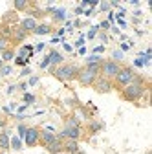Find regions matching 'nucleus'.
Instances as JSON below:
<instances>
[{
  "instance_id": "nucleus-8",
  "label": "nucleus",
  "mask_w": 152,
  "mask_h": 154,
  "mask_svg": "<svg viewBox=\"0 0 152 154\" xmlns=\"http://www.w3.org/2000/svg\"><path fill=\"white\" fill-rule=\"evenodd\" d=\"M59 140L68 138V140H79L81 138V127H64V130L57 136Z\"/></svg>"
},
{
  "instance_id": "nucleus-28",
  "label": "nucleus",
  "mask_w": 152,
  "mask_h": 154,
  "mask_svg": "<svg viewBox=\"0 0 152 154\" xmlns=\"http://www.w3.org/2000/svg\"><path fill=\"white\" fill-rule=\"evenodd\" d=\"M48 64H50V59H48V57H46V59L42 61V64H41V68H48Z\"/></svg>"
},
{
  "instance_id": "nucleus-31",
  "label": "nucleus",
  "mask_w": 152,
  "mask_h": 154,
  "mask_svg": "<svg viewBox=\"0 0 152 154\" xmlns=\"http://www.w3.org/2000/svg\"><path fill=\"white\" fill-rule=\"evenodd\" d=\"M108 6H110L108 2H103V4H101V9H103V11H106V9H108Z\"/></svg>"
},
{
  "instance_id": "nucleus-16",
  "label": "nucleus",
  "mask_w": 152,
  "mask_h": 154,
  "mask_svg": "<svg viewBox=\"0 0 152 154\" xmlns=\"http://www.w3.org/2000/svg\"><path fill=\"white\" fill-rule=\"evenodd\" d=\"M0 149L9 150V136L8 134H0Z\"/></svg>"
},
{
  "instance_id": "nucleus-20",
  "label": "nucleus",
  "mask_w": 152,
  "mask_h": 154,
  "mask_svg": "<svg viewBox=\"0 0 152 154\" xmlns=\"http://www.w3.org/2000/svg\"><path fill=\"white\" fill-rule=\"evenodd\" d=\"M103 128V123H99V121H92L90 125H88V130L90 132H97V130H101Z\"/></svg>"
},
{
  "instance_id": "nucleus-15",
  "label": "nucleus",
  "mask_w": 152,
  "mask_h": 154,
  "mask_svg": "<svg viewBox=\"0 0 152 154\" xmlns=\"http://www.w3.org/2000/svg\"><path fill=\"white\" fill-rule=\"evenodd\" d=\"M50 31H51V26H50V24H39L33 33H35V35H48Z\"/></svg>"
},
{
  "instance_id": "nucleus-19",
  "label": "nucleus",
  "mask_w": 152,
  "mask_h": 154,
  "mask_svg": "<svg viewBox=\"0 0 152 154\" xmlns=\"http://www.w3.org/2000/svg\"><path fill=\"white\" fill-rule=\"evenodd\" d=\"M20 147H22L20 138H13V140H9V149H13V150H20Z\"/></svg>"
},
{
  "instance_id": "nucleus-5",
  "label": "nucleus",
  "mask_w": 152,
  "mask_h": 154,
  "mask_svg": "<svg viewBox=\"0 0 152 154\" xmlns=\"http://www.w3.org/2000/svg\"><path fill=\"white\" fill-rule=\"evenodd\" d=\"M119 70H121V66H119V63H116V61H103L101 66H99V73H103V77H106V79L116 77Z\"/></svg>"
},
{
  "instance_id": "nucleus-1",
  "label": "nucleus",
  "mask_w": 152,
  "mask_h": 154,
  "mask_svg": "<svg viewBox=\"0 0 152 154\" xmlns=\"http://www.w3.org/2000/svg\"><path fill=\"white\" fill-rule=\"evenodd\" d=\"M99 77V64L97 63H88V66L81 68L77 73V79L83 86H90L96 83V79Z\"/></svg>"
},
{
  "instance_id": "nucleus-14",
  "label": "nucleus",
  "mask_w": 152,
  "mask_h": 154,
  "mask_svg": "<svg viewBox=\"0 0 152 154\" xmlns=\"http://www.w3.org/2000/svg\"><path fill=\"white\" fill-rule=\"evenodd\" d=\"M50 64H61L62 63V55L59 51H50Z\"/></svg>"
},
{
  "instance_id": "nucleus-9",
  "label": "nucleus",
  "mask_w": 152,
  "mask_h": 154,
  "mask_svg": "<svg viewBox=\"0 0 152 154\" xmlns=\"http://www.w3.org/2000/svg\"><path fill=\"white\" fill-rule=\"evenodd\" d=\"M37 26H39V22H37V18H33V17H28L24 20H20V29L26 31V33H33L37 29Z\"/></svg>"
},
{
  "instance_id": "nucleus-17",
  "label": "nucleus",
  "mask_w": 152,
  "mask_h": 154,
  "mask_svg": "<svg viewBox=\"0 0 152 154\" xmlns=\"http://www.w3.org/2000/svg\"><path fill=\"white\" fill-rule=\"evenodd\" d=\"M24 38H26V31H22V29H15L13 31V41L15 42H20Z\"/></svg>"
},
{
  "instance_id": "nucleus-18",
  "label": "nucleus",
  "mask_w": 152,
  "mask_h": 154,
  "mask_svg": "<svg viewBox=\"0 0 152 154\" xmlns=\"http://www.w3.org/2000/svg\"><path fill=\"white\" fill-rule=\"evenodd\" d=\"M0 59H2L4 63H8V61H11V59H15V51L8 48L6 51H2V57H0Z\"/></svg>"
},
{
  "instance_id": "nucleus-11",
  "label": "nucleus",
  "mask_w": 152,
  "mask_h": 154,
  "mask_svg": "<svg viewBox=\"0 0 152 154\" xmlns=\"http://www.w3.org/2000/svg\"><path fill=\"white\" fill-rule=\"evenodd\" d=\"M62 150H66L70 154H79V143H77V140H68L66 143H62Z\"/></svg>"
},
{
  "instance_id": "nucleus-6",
  "label": "nucleus",
  "mask_w": 152,
  "mask_h": 154,
  "mask_svg": "<svg viewBox=\"0 0 152 154\" xmlns=\"http://www.w3.org/2000/svg\"><path fill=\"white\" fill-rule=\"evenodd\" d=\"M39 136H41V130L37 128V127L26 128V134H24L26 145H28V147H35V145H39Z\"/></svg>"
},
{
  "instance_id": "nucleus-27",
  "label": "nucleus",
  "mask_w": 152,
  "mask_h": 154,
  "mask_svg": "<svg viewBox=\"0 0 152 154\" xmlns=\"http://www.w3.org/2000/svg\"><path fill=\"white\" fill-rule=\"evenodd\" d=\"M9 72H11V68H9V66H8V68H2V70H0V75H8Z\"/></svg>"
},
{
  "instance_id": "nucleus-26",
  "label": "nucleus",
  "mask_w": 152,
  "mask_h": 154,
  "mask_svg": "<svg viewBox=\"0 0 152 154\" xmlns=\"http://www.w3.org/2000/svg\"><path fill=\"white\" fill-rule=\"evenodd\" d=\"M62 17H64V11H62V9L55 11V18H62Z\"/></svg>"
},
{
  "instance_id": "nucleus-25",
  "label": "nucleus",
  "mask_w": 152,
  "mask_h": 154,
  "mask_svg": "<svg viewBox=\"0 0 152 154\" xmlns=\"http://www.w3.org/2000/svg\"><path fill=\"white\" fill-rule=\"evenodd\" d=\"M24 99H26V103H33V101H35V97H33L31 94H26V95H24Z\"/></svg>"
},
{
  "instance_id": "nucleus-30",
  "label": "nucleus",
  "mask_w": 152,
  "mask_h": 154,
  "mask_svg": "<svg viewBox=\"0 0 152 154\" xmlns=\"http://www.w3.org/2000/svg\"><path fill=\"white\" fill-rule=\"evenodd\" d=\"M37 81H39V77H31V79H29V85H37Z\"/></svg>"
},
{
  "instance_id": "nucleus-32",
  "label": "nucleus",
  "mask_w": 152,
  "mask_h": 154,
  "mask_svg": "<svg viewBox=\"0 0 152 154\" xmlns=\"http://www.w3.org/2000/svg\"><path fill=\"white\" fill-rule=\"evenodd\" d=\"M2 68H4V61H2V59H0V70H2Z\"/></svg>"
},
{
  "instance_id": "nucleus-10",
  "label": "nucleus",
  "mask_w": 152,
  "mask_h": 154,
  "mask_svg": "<svg viewBox=\"0 0 152 154\" xmlns=\"http://www.w3.org/2000/svg\"><path fill=\"white\" fill-rule=\"evenodd\" d=\"M62 140H59V138H55L50 145H46V150L50 152V154H59V152H62Z\"/></svg>"
},
{
  "instance_id": "nucleus-24",
  "label": "nucleus",
  "mask_w": 152,
  "mask_h": 154,
  "mask_svg": "<svg viewBox=\"0 0 152 154\" xmlns=\"http://www.w3.org/2000/svg\"><path fill=\"white\" fill-rule=\"evenodd\" d=\"M31 51H33V48H31V46H24V48L20 50V55H22V57H28Z\"/></svg>"
},
{
  "instance_id": "nucleus-21",
  "label": "nucleus",
  "mask_w": 152,
  "mask_h": 154,
  "mask_svg": "<svg viewBox=\"0 0 152 154\" xmlns=\"http://www.w3.org/2000/svg\"><path fill=\"white\" fill-rule=\"evenodd\" d=\"M8 46H9L8 37H0V53H2V51H6V50H8Z\"/></svg>"
},
{
  "instance_id": "nucleus-7",
  "label": "nucleus",
  "mask_w": 152,
  "mask_h": 154,
  "mask_svg": "<svg viewBox=\"0 0 152 154\" xmlns=\"http://www.w3.org/2000/svg\"><path fill=\"white\" fill-rule=\"evenodd\" d=\"M93 88H96V92H99V94H108V92H112V83H110V79H106V77H97L96 79V83H93Z\"/></svg>"
},
{
  "instance_id": "nucleus-23",
  "label": "nucleus",
  "mask_w": 152,
  "mask_h": 154,
  "mask_svg": "<svg viewBox=\"0 0 152 154\" xmlns=\"http://www.w3.org/2000/svg\"><path fill=\"white\" fill-rule=\"evenodd\" d=\"M66 127H79V121L71 116V118H68V119H66Z\"/></svg>"
},
{
  "instance_id": "nucleus-29",
  "label": "nucleus",
  "mask_w": 152,
  "mask_h": 154,
  "mask_svg": "<svg viewBox=\"0 0 152 154\" xmlns=\"http://www.w3.org/2000/svg\"><path fill=\"white\" fill-rule=\"evenodd\" d=\"M18 134H20V136H24V134H26V127H18Z\"/></svg>"
},
{
  "instance_id": "nucleus-4",
  "label": "nucleus",
  "mask_w": 152,
  "mask_h": 154,
  "mask_svg": "<svg viewBox=\"0 0 152 154\" xmlns=\"http://www.w3.org/2000/svg\"><path fill=\"white\" fill-rule=\"evenodd\" d=\"M114 79H116V85L119 88H125V86H128V85L134 83L138 77H136V73H134V70H132V68H121Z\"/></svg>"
},
{
  "instance_id": "nucleus-13",
  "label": "nucleus",
  "mask_w": 152,
  "mask_h": 154,
  "mask_svg": "<svg viewBox=\"0 0 152 154\" xmlns=\"http://www.w3.org/2000/svg\"><path fill=\"white\" fill-rule=\"evenodd\" d=\"M31 4L28 2V0H15L13 2V8H15V11H24V9H28Z\"/></svg>"
},
{
  "instance_id": "nucleus-3",
  "label": "nucleus",
  "mask_w": 152,
  "mask_h": 154,
  "mask_svg": "<svg viewBox=\"0 0 152 154\" xmlns=\"http://www.w3.org/2000/svg\"><path fill=\"white\" fill-rule=\"evenodd\" d=\"M77 73H79V68L75 66V64H64V66L59 64V66L53 70V75L59 81H71V79L77 77Z\"/></svg>"
},
{
  "instance_id": "nucleus-2",
  "label": "nucleus",
  "mask_w": 152,
  "mask_h": 154,
  "mask_svg": "<svg viewBox=\"0 0 152 154\" xmlns=\"http://www.w3.org/2000/svg\"><path fill=\"white\" fill-rule=\"evenodd\" d=\"M121 90H123V99H126V101H138L141 95H145V86H143L141 79H136L132 85H128Z\"/></svg>"
},
{
  "instance_id": "nucleus-12",
  "label": "nucleus",
  "mask_w": 152,
  "mask_h": 154,
  "mask_svg": "<svg viewBox=\"0 0 152 154\" xmlns=\"http://www.w3.org/2000/svg\"><path fill=\"white\" fill-rule=\"evenodd\" d=\"M55 138H57V136H53L51 132H46V130H44V132H41V136H39V143L46 147V145H50Z\"/></svg>"
},
{
  "instance_id": "nucleus-22",
  "label": "nucleus",
  "mask_w": 152,
  "mask_h": 154,
  "mask_svg": "<svg viewBox=\"0 0 152 154\" xmlns=\"http://www.w3.org/2000/svg\"><path fill=\"white\" fill-rule=\"evenodd\" d=\"M9 20L18 22V20H17V13H15V11H11V13H6V15H4V22H8V24H9Z\"/></svg>"
}]
</instances>
